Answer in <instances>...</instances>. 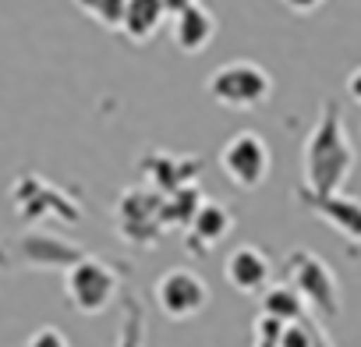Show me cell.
I'll return each mask as SVG.
<instances>
[{"instance_id":"6da1fadb","label":"cell","mask_w":361,"mask_h":347,"mask_svg":"<svg viewBox=\"0 0 361 347\" xmlns=\"http://www.w3.org/2000/svg\"><path fill=\"white\" fill-rule=\"evenodd\" d=\"M354 170V145L343 128L336 99H326L301 149V174L308 195H340Z\"/></svg>"},{"instance_id":"7a4b0ae2","label":"cell","mask_w":361,"mask_h":347,"mask_svg":"<svg viewBox=\"0 0 361 347\" xmlns=\"http://www.w3.org/2000/svg\"><path fill=\"white\" fill-rule=\"evenodd\" d=\"M283 284L294 287V294L301 298L305 312L315 322H333L340 315V284L336 273L308 248H294L283 259Z\"/></svg>"},{"instance_id":"3957f363","label":"cell","mask_w":361,"mask_h":347,"mask_svg":"<svg viewBox=\"0 0 361 347\" xmlns=\"http://www.w3.org/2000/svg\"><path fill=\"white\" fill-rule=\"evenodd\" d=\"M206 89H209V99L216 106L238 110V114H252V110H259V106L269 103L273 78L255 61H227V64H220L209 75Z\"/></svg>"},{"instance_id":"277c9868","label":"cell","mask_w":361,"mask_h":347,"mask_svg":"<svg viewBox=\"0 0 361 347\" xmlns=\"http://www.w3.org/2000/svg\"><path fill=\"white\" fill-rule=\"evenodd\" d=\"M11 202H15V213L18 220L25 224H64V227H75L85 209L75 202V195L61 192L57 185H50L39 174H22V178L11 185Z\"/></svg>"},{"instance_id":"5b68a950","label":"cell","mask_w":361,"mask_h":347,"mask_svg":"<svg viewBox=\"0 0 361 347\" xmlns=\"http://www.w3.org/2000/svg\"><path fill=\"white\" fill-rule=\"evenodd\" d=\"M114 227L117 238L131 248H152L163 241L166 227H163V199L156 192H149L145 185H131L117 195L114 202Z\"/></svg>"},{"instance_id":"8992f818","label":"cell","mask_w":361,"mask_h":347,"mask_svg":"<svg viewBox=\"0 0 361 347\" xmlns=\"http://www.w3.org/2000/svg\"><path fill=\"white\" fill-rule=\"evenodd\" d=\"M89 252L82 245H71L50 231H29L22 238L0 241V269H71L75 262H82Z\"/></svg>"},{"instance_id":"52a82bcc","label":"cell","mask_w":361,"mask_h":347,"mask_svg":"<svg viewBox=\"0 0 361 347\" xmlns=\"http://www.w3.org/2000/svg\"><path fill=\"white\" fill-rule=\"evenodd\" d=\"M117 287H121L117 269L110 262H103V259H92V255H85L82 262H75L64 273V298L82 315L106 312L110 301L117 298Z\"/></svg>"},{"instance_id":"ba28073f","label":"cell","mask_w":361,"mask_h":347,"mask_svg":"<svg viewBox=\"0 0 361 347\" xmlns=\"http://www.w3.org/2000/svg\"><path fill=\"white\" fill-rule=\"evenodd\" d=\"M269 163H273V156L259 131H238L220 149V170L227 174L231 185H238L245 192H255L269 178Z\"/></svg>"},{"instance_id":"9c48e42d","label":"cell","mask_w":361,"mask_h":347,"mask_svg":"<svg viewBox=\"0 0 361 347\" xmlns=\"http://www.w3.org/2000/svg\"><path fill=\"white\" fill-rule=\"evenodd\" d=\"M152 298H156V308L173 319V322H185V319H195L199 312H206L209 305V287L206 280L195 273V269H185V266H173L166 273H159L156 287H152Z\"/></svg>"},{"instance_id":"30bf717a","label":"cell","mask_w":361,"mask_h":347,"mask_svg":"<svg viewBox=\"0 0 361 347\" xmlns=\"http://www.w3.org/2000/svg\"><path fill=\"white\" fill-rule=\"evenodd\" d=\"M166 29H170V43L180 50V54H202L213 39H216V18L206 4L199 0H185V4H170V15H166Z\"/></svg>"},{"instance_id":"8fae6325","label":"cell","mask_w":361,"mask_h":347,"mask_svg":"<svg viewBox=\"0 0 361 347\" xmlns=\"http://www.w3.org/2000/svg\"><path fill=\"white\" fill-rule=\"evenodd\" d=\"M145 188L156 195H170L177 188H188L199 174H202V159L199 156H177V152H145L138 159Z\"/></svg>"},{"instance_id":"7c38bea8","label":"cell","mask_w":361,"mask_h":347,"mask_svg":"<svg viewBox=\"0 0 361 347\" xmlns=\"http://www.w3.org/2000/svg\"><path fill=\"white\" fill-rule=\"evenodd\" d=\"M298 202L315 213L322 224H329L340 238H347L350 245L361 248V202L350 195H308L305 188H298Z\"/></svg>"},{"instance_id":"4fadbf2b","label":"cell","mask_w":361,"mask_h":347,"mask_svg":"<svg viewBox=\"0 0 361 347\" xmlns=\"http://www.w3.org/2000/svg\"><path fill=\"white\" fill-rule=\"evenodd\" d=\"M224 276L234 291L241 294H262L269 287V276H273V262L269 255L259 248V245H238L227 262H224Z\"/></svg>"},{"instance_id":"5bb4252c","label":"cell","mask_w":361,"mask_h":347,"mask_svg":"<svg viewBox=\"0 0 361 347\" xmlns=\"http://www.w3.org/2000/svg\"><path fill=\"white\" fill-rule=\"evenodd\" d=\"M231 231H234V213H231L224 202L206 199V202L199 206V213L192 217V224L185 227V241H188L192 255L206 259Z\"/></svg>"},{"instance_id":"9a60e30c","label":"cell","mask_w":361,"mask_h":347,"mask_svg":"<svg viewBox=\"0 0 361 347\" xmlns=\"http://www.w3.org/2000/svg\"><path fill=\"white\" fill-rule=\"evenodd\" d=\"M166 15H170V4H159V0H131V4H124L121 32L128 43L145 47L166 25Z\"/></svg>"},{"instance_id":"2e32d148","label":"cell","mask_w":361,"mask_h":347,"mask_svg":"<svg viewBox=\"0 0 361 347\" xmlns=\"http://www.w3.org/2000/svg\"><path fill=\"white\" fill-rule=\"evenodd\" d=\"M159 199H163V227H166V231H185V227L192 224V217L199 213V206L206 202L195 185L177 188V192L159 195Z\"/></svg>"},{"instance_id":"e0dca14e","label":"cell","mask_w":361,"mask_h":347,"mask_svg":"<svg viewBox=\"0 0 361 347\" xmlns=\"http://www.w3.org/2000/svg\"><path fill=\"white\" fill-rule=\"evenodd\" d=\"M262 315H269V319L290 326V322H301V319H305V305H301V298L294 294V287H287V284H269V287L262 291Z\"/></svg>"},{"instance_id":"ac0fdd59","label":"cell","mask_w":361,"mask_h":347,"mask_svg":"<svg viewBox=\"0 0 361 347\" xmlns=\"http://www.w3.org/2000/svg\"><path fill=\"white\" fill-rule=\"evenodd\" d=\"M117 347H145V308L135 294H124V319Z\"/></svg>"},{"instance_id":"d6986e66","label":"cell","mask_w":361,"mask_h":347,"mask_svg":"<svg viewBox=\"0 0 361 347\" xmlns=\"http://www.w3.org/2000/svg\"><path fill=\"white\" fill-rule=\"evenodd\" d=\"M78 11H82V15H89V18H96L103 29H110V32H121L124 4H78Z\"/></svg>"},{"instance_id":"ffe728a7","label":"cell","mask_w":361,"mask_h":347,"mask_svg":"<svg viewBox=\"0 0 361 347\" xmlns=\"http://www.w3.org/2000/svg\"><path fill=\"white\" fill-rule=\"evenodd\" d=\"M280 333H283V322H276V319H269V315H259V319H255L252 347H280Z\"/></svg>"},{"instance_id":"44dd1931","label":"cell","mask_w":361,"mask_h":347,"mask_svg":"<svg viewBox=\"0 0 361 347\" xmlns=\"http://www.w3.org/2000/svg\"><path fill=\"white\" fill-rule=\"evenodd\" d=\"M25 347H71V343H68V336H64L57 326H39V329L25 340Z\"/></svg>"},{"instance_id":"7402d4cb","label":"cell","mask_w":361,"mask_h":347,"mask_svg":"<svg viewBox=\"0 0 361 347\" xmlns=\"http://www.w3.org/2000/svg\"><path fill=\"white\" fill-rule=\"evenodd\" d=\"M347 92H350V99L361 106V68H354V71L347 75Z\"/></svg>"},{"instance_id":"603a6c76","label":"cell","mask_w":361,"mask_h":347,"mask_svg":"<svg viewBox=\"0 0 361 347\" xmlns=\"http://www.w3.org/2000/svg\"><path fill=\"white\" fill-rule=\"evenodd\" d=\"M312 347H333V343H329V336H326V329H322L315 319H312Z\"/></svg>"}]
</instances>
